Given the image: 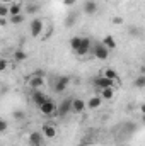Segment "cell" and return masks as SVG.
Instances as JSON below:
<instances>
[{
	"mask_svg": "<svg viewBox=\"0 0 145 146\" xmlns=\"http://www.w3.org/2000/svg\"><path fill=\"white\" fill-rule=\"evenodd\" d=\"M118 85H119V82L111 80V78H108V76H104L103 73H101L99 76H96V78H94V87H96V88H99V90H103V88H109V87L116 88Z\"/></svg>",
	"mask_w": 145,
	"mask_h": 146,
	"instance_id": "1",
	"label": "cell"
},
{
	"mask_svg": "<svg viewBox=\"0 0 145 146\" xmlns=\"http://www.w3.org/2000/svg\"><path fill=\"white\" fill-rule=\"evenodd\" d=\"M39 112L43 114V115H46V117H53V115H58V106L50 99V100H46L43 106H39L38 107Z\"/></svg>",
	"mask_w": 145,
	"mask_h": 146,
	"instance_id": "2",
	"label": "cell"
},
{
	"mask_svg": "<svg viewBox=\"0 0 145 146\" xmlns=\"http://www.w3.org/2000/svg\"><path fill=\"white\" fill-rule=\"evenodd\" d=\"M91 53L94 54V58H96V60H106V58L109 56V49L103 44V42H94V44H92Z\"/></svg>",
	"mask_w": 145,
	"mask_h": 146,
	"instance_id": "3",
	"label": "cell"
},
{
	"mask_svg": "<svg viewBox=\"0 0 145 146\" xmlns=\"http://www.w3.org/2000/svg\"><path fill=\"white\" fill-rule=\"evenodd\" d=\"M43 31H44V22H43V19H33L31 21V24H29V33H31V36L33 37H39L43 34Z\"/></svg>",
	"mask_w": 145,
	"mask_h": 146,
	"instance_id": "4",
	"label": "cell"
},
{
	"mask_svg": "<svg viewBox=\"0 0 145 146\" xmlns=\"http://www.w3.org/2000/svg\"><path fill=\"white\" fill-rule=\"evenodd\" d=\"M70 85V76H56L53 80V90L56 94H62L65 92V88Z\"/></svg>",
	"mask_w": 145,
	"mask_h": 146,
	"instance_id": "5",
	"label": "cell"
},
{
	"mask_svg": "<svg viewBox=\"0 0 145 146\" xmlns=\"http://www.w3.org/2000/svg\"><path fill=\"white\" fill-rule=\"evenodd\" d=\"M92 41H91V37H82V44H80V48H79V51L75 53V54H79V56H85L91 49H92Z\"/></svg>",
	"mask_w": 145,
	"mask_h": 146,
	"instance_id": "6",
	"label": "cell"
},
{
	"mask_svg": "<svg viewBox=\"0 0 145 146\" xmlns=\"http://www.w3.org/2000/svg\"><path fill=\"white\" fill-rule=\"evenodd\" d=\"M29 145L31 146H43V141H44V134L41 131H33L28 138Z\"/></svg>",
	"mask_w": 145,
	"mask_h": 146,
	"instance_id": "7",
	"label": "cell"
},
{
	"mask_svg": "<svg viewBox=\"0 0 145 146\" xmlns=\"http://www.w3.org/2000/svg\"><path fill=\"white\" fill-rule=\"evenodd\" d=\"M72 100L73 99H65V100H62V104L58 106V117H65L68 112H73L72 110Z\"/></svg>",
	"mask_w": 145,
	"mask_h": 146,
	"instance_id": "8",
	"label": "cell"
},
{
	"mask_svg": "<svg viewBox=\"0 0 145 146\" xmlns=\"http://www.w3.org/2000/svg\"><path fill=\"white\" fill-rule=\"evenodd\" d=\"M41 133L44 134V138H46V139H53V138H56V134H58L56 127H55L53 124H48V122L41 126Z\"/></svg>",
	"mask_w": 145,
	"mask_h": 146,
	"instance_id": "9",
	"label": "cell"
},
{
	"mask_svg": "<svg viewBox=\"0 0 145 146\" xmlns=\"http://www.w3.org/2000/svg\"><path fill=\"white\" fill-rule=\"evenodd\" d=\"M28 85L33 90H41L44 87V76H34V75H31L29 80H28Z\"/></svg>",
	"mask_w": 145,
	"mask_h": 146,
	"instance_id": "10",
	"label": "cell"
},
{
	"mask_svg": "<svg viewBox=\"0 0 145 146\" xmlns=\"http://www.w3.org/2000/svg\"><path fill=\"white\" fill-rule=\"evenodd\" d=\"M31 99H33V102L36 104L38 107L39 106H43L46 100H50V97L43 92V90H33V95H31Z\"/></svg>",
	"mask_w": 145,
	"mask_h": 146,
	"instance_id": "11",
	"label": "cell"
},
{
	"mask_svg": "<svg viewBox=\"0 0 145 146\" xmlns=\"http://www.w3.org/2000/svg\"><path fill=\"white\" fill-rule=\"evenodd\" d=\"M87 109V102L82 99H73L72 100V110L75 114H84V110Z\"/></svg>",
	"mask_w": 145,
	"mask_h": 146,
	"instance_id": "12",
	"label": "cell"
},
{
	"mask_svg": "<svg viewBox=\"0 0 145 146\" xmlns=\"http://www.w3.org/2000/svg\"><path fill=\"white\" fill-rule=\"evenodd\" d=\"M84 14H87V15H94V14H97V3L94 2V0H87L85 3H84Z\"/></svg>",
	"mask_w": 145,
	"mask_h": 146,
	"instance_id": "13",
	"label": "cell"
},
{
	"mask_svg": "<svg viewBox=\"0 0 145 146\" xmlns=\"http://www.w3.org/2000/svg\"><path fill=\"white\" fill-rule=\"evenodd\" d=\"M101 104H103V99H101V95H94V97H91L89 100H87V107L89 109H99L101 107Z\"/></svg>",
	"mask_w": 145,
	"mask_h": 146,
	"instance_id": "14",
	"label": "cell"
},
{
	"mask_svg": "<svg viewBox=\"0 0 145 146\" xmlns=\"http://www.w3.org/2000/svg\"><path fill=\"white\" fill-rule=\"evenodd\" d=\"M101 42L108 48L109 51H111V49H116V46H118V44H116V39H114L113 36H109V34L103 37V41H101Z\"/></svg>",
	"mask_w": 145,
	"mask_h": 146,
	"instance_id": "15",
	"label": "cell"
},
{
	"mask_svg": "<svg viewBox=\"0 0 145 146\" xmlns=\"http://www.w3.org/2000/svg\"><path fill=\"white\" fill-rule=\"evenodd\" d=\"M9 9H10V17L24 12V9H22V3H21V2H14V3H10V5H9Z\"/></svg>",
	"mask_w": 145,
	"mask_h": 146,
	"instance_id": "16",
	"label": "cell"
},
{
	"mask_svg": "<svg viewBox=\"0 0 145 146\" xmlns=\"http://www.w3.org/2000/svg\"><path fill=\"white\" fill-rule=\"evenodd\" d=\"M101 99H103V100H113V99H114V88H113V87L103 88V90H101Z\"/></svg>",
	"mask_w": 145,
	"mask_h": 146,
	"instance_id": "17",
	"label": "cell"
},
{
	"mask_svg": "<svg viewBox=\"0 0 145 146\" xmlns=\"http://www.w3.org/2000/svg\"><path fill=\"white\" fill-rule=\"evenodd\" d=\"M68 44H70V49H72L73 53H77L79 48H80V44H82V36H73Z\"/></svg>",
	"mask_w": 145,
	"mask_h": 146,
	"instance_id": "18",
	"label": "cell"
},
{
	"mask_svg": "<svg viewBox=\"0 0 145 146\" xmlns=\"http://www.w3.org/2000/svg\"><path fill=\"white\" fill-rule=\"evenodd\" d=\"M24 60H28V53L22 51V49H15V51H14V61L22 63Z\"/></svg>",
	"mask_w": 145,
	"mask_h": 146,
	"instance_id": "19",
	"label": "cell"
},
{
	"mask_svg": "<svg viewBox=\"0 0 145 146\" xmlns=\"http://www.w3.org/2000/svg\"><path fill=\"white\" fill-rule=\"evenodd\" d=\"M38 10H39V7H38L34 2L33 3H26V7H24V14L26 15H34Z\"/></svg>",
	"mask_w": 145,
	"mask_h": 146,
	"instance_id": "20",
	"label": "cell"
},
{
	"mask_svg": "<svg viewBox=\"0 0 145 146\" xmlns=\"http://www.w3.org/2000/svg\"><path fill=\"white\" fill-rule=\"evenodd\" d=\"M10 19V22L14 24V26H19V24H22L24 21H26V14L22 12V14H17V15H12V17H9Z\"/></svg>",
	"mask_w": 145,
	"mask_h": 146,
	"instance_id": "21",
	"label": "cell"
},
{
	"mask_svg": "<svg viewBox=\"0 0 145 146\" xmlns=\"http://www.w3.org/2000/svg\"><path fill=\"white\" fill-rule=\"evenodd\" d=\"M103 75H104V76H108V78H111V80H114V82H119L118 73H116V70H113V68H106V70L103 72Z\"/></svg>",
	"mask_w": 145,
	"mask_h": 146,
	"instance_id": "22",
	"label": "cell"
},
{
	"mask_svg": "<svg viewBox=\"0 0 145 146\" xmlns=\"http://www.w3.org/2000/svg\"><path fill=\"white\" fill-rule=\"evenodd\" d=\"M133 87H137V88H144L145 87V75H138V76L133 80Z\"/></svg>",
	"mask_w": 145,
	"mask_h": 146,
	"instance_id": "23",
	"label": "cell"
},
{
	"mask_svg": "<svg viewBox=\"0 0 145 146\" xmlns=\"http://www.w3.org/2000/svg\"><path fill=\"white\" fill-rule=\"evenodd\" d=\"M0 17H2V19L10 17V9H9V5H5V3L0 5Z\"/></svg>",
	"mask_w": 145,
	"mask_h": 146,
	"instance_id": "24",
	"label": "cell"
},
{
	"mask_svg": "<svg viewBox=\"0 0 145 146\" xmlns=\"http://www.w3.org/2000/svg\"><path fill=\"white\" fill-rule=\"evenodd\" d=\"M26 115H24V112L22 110H14V119H17V121H22Z\"/></svg>",
	"mask_w": 145,
	"mask_h": 146,
	"instance_id": "25",
	"label": "cell"
},
{
	"mask_svg": "<svg viewBox=\"0 0 145 146\" xmlns=\"http://www.w3.org/2000/svg\"><path fill=\"white\" fill-rule=\"evenodd\" d=\"M7 66H9L7 60H0V72H5V70H7Z\"/></svg>",
	"mask_w": 145,
	"mask_h": 146,
	"instance_id": "26",
	"label": "cell"
},
{
	"mask_svg": "<svg viewBox=\"0 0 145 146\" xmlns=\"http://www.w3.org/2000/svg\"><path fill=\"white\" fill-rule=\"evenodd\" d=\"M7 126H9V124H7V121H5V119H2V121H0V131H2V133H5V131H7Z\"/></svg>",
	"mask_w": 145,
	"mask_h": 146,
	"instance_id": "27",
	"label": "cell"
},
{
	"mask_svg": "<svg viewBox=\"0 0 145 146\" xmlns=\"http://www.w3.org/2000/svg\"><path fill=\"white\" fill-rule=\"evenodd\" d=\"M31 75H34V76H44V70H39V68H38V70H34Z\"/></svg>",
	"mask_w": 145,
	"mask_h": 146,
	"instance_id": "28",
	"label": "cell"
},
{
	"mask_svg": "<svg viewBox=\"0 0 145 146\" xmlns=\"http://www.w3.org/2000/svg\"><path fill=\"white\" fill-rule=\"evenodd\" d=\"M113 24L119 26V24H123V19H121V17H114V19H113Z\"/></svg>",
	"mask_w": 145,
	"mask_h": 146,
	"instance_id": "29",
	"label": "cell"
},
{
	"mask_svg": "<svg viewBox=\"0 0 145 146\" xmlns=\"http://www.w3.org/2000/svg\"><path fill=\"white\" fill-rule=\"evenodd\" d=\"M15 0H0V3H5V5H10V3H14Z\"/></svg>",
	"mask_w": 145,
	"mask_h": 146,
	"instance_id": "30",
	"label": "cell"
},
{
	"mask_svg": "<svg viewBox=\"0 0 145 146\" xmlns=\"http://www.w3.org/2000/svg\"><path fill=\"white\" fill-rule=\"evenodd\" d=\"M63 3H65V5H73L75 0H63Z\"/></svg>",
	"mask_w": 145,
	"mask_h": 146,
	"instance_id": "31",
	"label": "cell"
},
{
	"mask_svg": "<svg viewBox=\"0 0 145 146\" xmlns=\"http://www.w3.org/2000/svg\"><path fill=\"white\" fill-rule=\"evenodd\" d=\"M140 112H142V114H145V104H142V106H140Z\"/></svg>",
	"mask_w": 145,
	"mask_h": 146,
	"instance_id": "32",
	"label": "cell"
},
{
	"mask_svg": "<svg viewBox=\"0 0 145 146\" xmlns=\"http://www.w3.org/2000/svg\"><path fill=\"white\" fill-rule=\"evenodd\" d=\"M142 75H145V65L142 66Z\"/></svg>",
	"mask_w": 145,
	"mask_h": 146,
	"instance_id": "33",
	"label": "cell"
},
{
	"mask_svg": "<svg viewBox=\"0 0 145 146\" xmlns=\"http://www.w3.org/2000/svg\"><path fill=\"white\" fill-rule=\"evenodd\" d=\"M33 2H34V0H26V3H33Z\"/></svg>",
	"mask_w": 145,
	"mask_h": 146,
	"instance_id": "34",
	"label": "cell"
},
{
	"mask_svg": "<svg viewBox=\"0 0 145 146\" xmlns=\"http://www.w3.org/2000/svg\"><path fill=\"white\" fill-rule=\"evenodd\" d=\"M142 119H144V122H145V114H142Z\"/></svg>",
	"mask_w": 145,
	"mask_h": 146,
	"instance_id": "35",
	"label": "cell"
},
{
	"mask_svg": "<svg viewBox=\"0 0 145 146\" xmlns=\"http://www.w3.org/2000/svg\"><path fill=\"white\" fill-rule=\"evenodd\" d=\"M121 146H126V145H121Z\"/></svg>",
	"mask_w": 145,
	"mask_h": 146,
	"instance_id": "36",
	"label": "cell"
}]
</instances>
